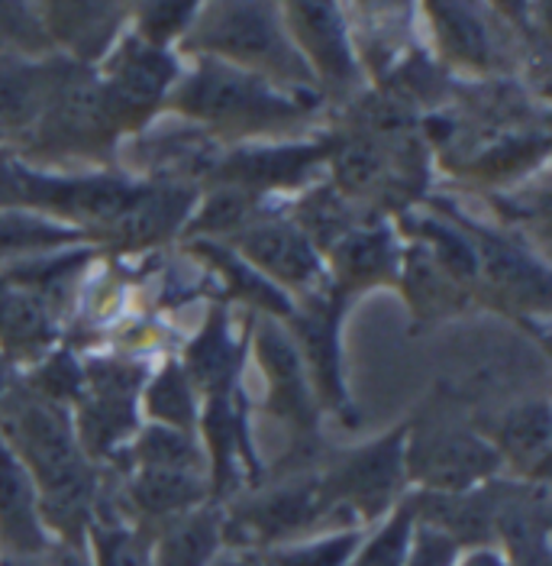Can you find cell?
Segmentation results:
<instances>
[{"label":"cell","instance_id":"1","mask_svg":"<svg viewBox=\"0 0 552 566\" xmlns=\"http://www.w3.org/2000/svg\"><path fill=\"white\" fill-rule=\"evenodd\" d=\"M0 440L36 485L49 537L87 547L104 480L78 443L72 408L45 401L13 379L0 398Z\"/></svg>","mask_w":552,"mask_h":566},{"label":"cell","instance_id":"2","mask_svg":"<svg viewBox=\"0 0 552 566\" xmlns=\"http://www.w3.org/2000/svg\"><path fill=\"white\" fill-rule=\"evenodd\" d=\"M166 104L181 117L230 136L285 130L317 111V97L282 91L208 55H198L194 72L178 78Z\"/></svg>","mask_w":552,"mask_h":566},{"label":"cell","instance_id":"3","mask_svg":"<svg viewBox=\"0 0 552 566\" xmlns=\"http://www.w3.org/2000/svg\"><path fill=\"white\" fill-rule=\"evenodd\" d=\"M181 43L194 55L226 62L268 85L288 87L291 94H310V87L317 85L314 72L285 30L282 7L208 3L198 10V20Z\"/></svg>","mask_w":552,"mask_h":566},{"label":"cell","instance_id":"4","mask_svg":"<svg viewBox=\"0 0 552 566\" xmlns=\"http://www.w3.org/2000/svg\"><path fill=\"white\" fill-rule=\"evenodd\" d=\"M404 443H407V421L379 437L375 443L346 450L317 470L333 534L365 531L379 524L407 495Z\"/></svg>","mask_w":552,"mask_h":566},{"label":"cell","instance_id":"5","mask_svg":"<svg viewBox=\"0 0 552 566\" xmlns=\"http://www.w3.org/2000/svg\"><path fill=\"white\" fill-rule=\"evenodd\" d=\"M149 382V366L124 356L85 359V386L75 401V434L85 457L100 467L120 460V450L139 434V398Z\"/></svg>","mask_w":552,"mask_h":566},{"label":"cell","instance_id":"6","mask_svg":"<svg viewBox=\"0 0 552 566\" xmlns=\"http://www.w3.org/2000/svg\"><path fill=\"white\" fill-rule=\"evenodd\" d=\"M404 473L414 492H468L475 485L498 480L501 460L495 447L449 415H421L407 421Z\"/></svg>","mask_w":552,"mask_h":566},{"label":"cell","instance_id":"7","mask_svg":"<svg viewBox=\"0 0 552 566\" xmlns=\"http://www.w3.org/2000/svg\"><path fill=\"white\" fill-rule=\"evenodd\" d=\"M117 120L104 97L100 78L68 59L43 117L26 133L33 156H94L104 159L117 146Z\"/></svg>","mask_w":552,"mask_h":566},{"label":"cell","instance_id":"8","mask_svg":"<svg viewBox=\"0 0 552 566\" xmlns=\"http://www.w3.org/2000/svg\"><path fill=\"white\" fill-rule=\"evenodd\" d=\"M253 349L262 376L268 382V395L262 411H268L272 418L285 421L291 428V434L298 440V460L310 463L320 434V405L314 398L304 359H300L298 347L288 334V327H282L275 317H265L262 324L253 327Z\"/></svg>","mask_w":552,"mask_h":566},{"label":"cell","instance_id":"9","mask_svg":"<svg viewBox=\"0 0 552 566\" xmlns=\"http://www.w3.org/2000/svg\"><path fill=\"white\" fill-rule=\"evenodd\" d=\"M346 298H340L333 289H323L317 295L300 298L295 311L288 314V334L298 347L307 379L317 405H327L342 421L355 424V411L349 401L346 376H342V344L340 324L346 314Z\"/></svg>","mask_w":552,"mask_h":566},{"label":"cell","instance_id":"10","mask_svg":"<svg viewBox=\"0 0 552 566\" xmlns=\"http://www.w3.org/2000/svg\"><path fill=\"white\" fill-rule=\"evenodd\" d=\"M100 87L120 130H139L178 85L181 69L169 49L142 43L136 33L127 36L104 59Z\"/></svg>","mask_w":552,"mask_h":566},{"label":"cell","instance_id":"11","mask_svg":"<svg viewBox=\"0 0 552 566\" xmlns=\"http://www.w3.org/2000/svg\"><path fill=\"white\" fill-rule=\"evenodd\" d=\"M233 253L243 262H250L262 279H268L275 289H295L300 298L317 295L330 289L327 265L317 247L300 233V227L285 214H265L236 237L226 240ZM223 243V247H226Z\"/></svg>","mask_w":552,"mask_h":566},{"label":"cell","instance_id":"12","mask_svg":"<svg viewBox=\"0 0 552 566\" xmlns=\"http://www.w3.org/2000/svg\"><path fill=\"white\" fill-rule=\"evenodd\" d=\"M285 30L291 43L298 45L314 82L333 91H352L362 82L355 52L349 45V33L342 23V10L337 3H291L282 7Z\"/></svg>","mask_w":552,"mask_h":566},{"label":"cell","instance_id":"13","mask_svg":"<svg viewBox=\"0 0 552 566\" xmlns=\"http://www.w3.org/2000/svg\"><path fill=\"white\" fill-rule=\"evenodd\" d=\"M330 159V143L314 146H272V149H236L216 159L211 169L213 185L262 195L275 188L304 185L317 166Z\"/></svg>","mask_w":552,"mask_h":566},{"label":"cell","instance_id":"14","mask_svg":"<svg viewBox=\"0 0 552 566\" xmlns=\"http://www.w3.org/2000/svg\"><path fill=\"white\" fill-rule=\"evenodd\" d=\"M327 260L330 289L346 302L375 285H397L401 279V247L388 227L359 223L327 250Z\"/></svg>","mask_w":552,"mask_h":566},{"label":"cell","instance_id":"15","mask_svg":"<svg viewBox=\"0 0 552 566\" xmlns=\"http://www.w3.org/2000/svg\"><path fill=\"white\" fill-rule=\"evenodd\" d=\"M194 211V188L178 181H146L127 211L100 237L124 250H146L166 243L171 233L184 230Z\"/></svg>","mask_w":552,"mask_h":566},{"label":"cell","instance_id":"16","mask_svg":"<svg viewBox=\"0 0 552 566\" xmlns=\"http://www.w3.org/2000/svg\"><path fill=\"white\" fill-rule=\"evenodd\" d=\"M459 227L471 240L478 256V275H485L498 292L517 298L520 305L537 307L540 314L550 305V272L543 262H537L523 247L501 233H488L485 227L459 218Z\"/></svg>","mask_w":552,"mask_h":566},{"label":"cell","instance_id":"17","mask_svg":"<svg viewBox=\"0 0 552 566\" xmlns=\"http://www.w3.org/2000/svg\"><path fill=\"white\" fill-rule=\"evenodd\" d=\"M127 3H40L52 45H65L75 65H97L110 55L127 23Z\"/></svg>","mask_w":552,"mask_h":566},{"label":"cell","instance_id":"18","mask_svg":"<svg viewBox=\"0 0 552 566\" xmlns=\"http://www.w3.org/2000/svg\"><path fill=\"white\" fill-rule=\"evenodd\" d=\"M550 401H523L498 415L485 440L495 447L501 467L508 463L517 482L550 485Z\"/></svg>","mask_w":552,"mask_h":566},{"label":"cell","instance_id":"19","mask_svg":"<svg viewBox=\"0 0 552 566\" xmlns=\"http://www.w3.org/2000/svg\"><path fill=\"white\" fill-rule=\"evenodd\" d=\"M49 544L36 485L0 440V557H33Z\"/></svg>","mask_w":552,"mask_h":566},{"label":"cell","instance_id":"20","mask_svg":"<svg viewBox=\"0 0 552 566\" xmlns=\"http://www.w3.org/2000/svg\"><path fill=\"white\" fill-rule=\"evenodd\" d=\"M68 59H10L0 55V133L26 136L43 117Z\"/></svg>","mask_w":552,"mask_h":566},{"label":"cell","instance_id":"21","mask_svg":"<svg viewBox=\"0 0 552 566\" xmlns=\"http://www.w3.org/2000/svg\"><path fill=\"white\" fill-rule=\"evenodd\" d=\"M55 331L49 302L0 275V353L7 363H40L55 344Z\"/></svg>","mask_w":552,"mask_h":566},{"label":"cell","instance_id":"22","mask_svg":"<svg viewBox=\"0 0 552 566\" xmlns=\"http://www.w3.org/2000/svg\"><path fill=\"white\" fill-rule=\"evenodd\" d=\"M149 534V564L152 566H213L223 544V505H201L188 515L146 531Z\"/></svg>","mask_w":552,"mask_h":566},{"label":"cell","instance_id":"23","mask_svg":"<svg viewBox=\"0 0 552 566\" xmlns=\"http://www.w3.org/2000/svg\"><path fill=\"white\" fill-rule=\"evenodd\" d=\"M91 566H152L149 564V534L124 518L117 499L100 489L97 515L87 531Z\"/></svg>","mask_w":552,"mask_h":566},{"label":"cell","instance_id":"24","mask_svg":"<svg viewBox=\"0 0 552 566\" xmlns=\"http://www.w3.org/2000/svg\"><path fill=\"white\" fill-rule=\"evenodd\" d=\"M426 13L433 17L436 43L449 62L471 69V72L495 69V49H491L488 27H485V20H478V13L471 7L433 3V7H426Z\"/></svg>","mask_w":552,"mask_h":566},{"label":"cell","instance_id":"25","mask_svg":"<svg viewBox=\"0 0 552 566\" xmlns=\"http://www.w3.org/2000/svg\"><path fill=\"white\" fill-rule=\"evenodd\" d=\"M142 408L152 418V424L174 428L184 434H194L201 428V395L194 392L181 359H169L156 379L142 389Z\"/></svg>","mask_w":552,"mask_h":566},{"label":"cell","instance_id":"26","mask_svg":"<svg viewBox=\"0 0 552 566\" xmlns=\"http://www.w3.org/2000/svg\"><path fill=\"white\" fill-rule=\"evenodd\" d=\"M87 233L65 227L59 220L26 211H0V260L7 256H49L72 243H82Z\"/></svg>","mask_w":552,"mask_h":566},{"label":"cell","instance_id":"27","mask_svg":"<svg viewBox=\"0 0 552 566\" xmlns=\"http://www.w3.org/2000/svg\"><path fill=\"white\" fill-rule=\"evenodd\" d=\"M162 467V470H204L208 473V450L201 440L174 428L149 424L129 443V470Z\"/></svg>","mask_w":552,"mask_h":566},{"label":"cell","instance_id":"28","mask_svg":"<svg viewBox=\"0 0 552 566\" xmlns=\"http://www.w3.org/2000/svg\"><path fill=\"white\" fill-rule=\"evenodd\" d=\"M414 505H411V492L394 505V512L375 524V531L362 534L349 564L346 566H404L407 551H411V537H414Z\"/></svg>","mask_w":552,"mask_h":566},{"label":"cell","instance_id":"29","mask_svg":"<svg viewBox=\"0 0 552 566\" xmlns=\"http://www.w3.org/2000/svg\"><path fill=\"white\" fill-rule=\"evenodd\" d=\"M20 382L45 401L75 408L82 386H85V363L68 347L49 349L40 363H33V369Z\"/></svg>","mask_w":552,"mask_h":566},{"label":"cell","instance_id":"30","mask_svg":"<svg viewBox=\"0 0 552 566\" xmlns=\"http://www.w3.org/2000/svg\"><path fill=\"white\" fill-rule=\"evenodd\" d=\"M52 49L40 3H0V55L40 62Z\"/></svg>","mask_w":552,"mask_h":566},{"label":"cell","instance_id":"31","mask_svg":"<svg viewBox=\"0 0 552 566\" xmlns=\"http://www.w3.org/2000/svg\"><path fill=\"white\" fill-rule=\"evenodd\" d=\"M201 3H139L136 13V36L156 49H169L174 40H184L191 23L198 20Z\"/></svg>","mask_w":552,"mask_h":566},{"label":"cell","instance_id":"32","mask_svg":"<svg viewBox=\"0 0 552 566\" xmlns=\"http://www.w3.org/2000/svg\"><path fill=\"white\" fill-rule=\"evenodd\" d=\"M459 557H463V547L446 531L424 522L414 524V537H411L404 566H456Z\"/></svg>","mask_w":552,"mask_h":566},{"label":"cell","instance_id":"33","mask_svg":"<svg viewBox=\"0 0 552 566\" xmlns=\"http://www.w3.org/2000/svg\"><path fill=\"white\" fill-rule=\"evenodd\" d=\"M0 566H91V554H87V547L52 541L43 554H33V557H0Z\"/></svg>","mask_w":552,"mask_h":566},{"label":"cell","instance_id":"34","mask_svg":"<svg viewBox=\"0 0 552 566\" xmlns=\"http://www.w3.org/2000/svg\"><path fill=\"white\" fill-rule=\"evenodd\" d=\"M20 175H23V163L7 149H0V211H23Z\"/></svg>","mask_w":552,"mask_h":566},{"label":"cell","instance_id":"35","mask_svg":"<svg viewBox=\"0 0 552 566\" xmlns=\"http://www.w3.org/2000/svg\"><path fill=\"white\" fill-rule=\"evenodd\" d=\"M456 566H508V560L498 547H471V551H463Z\"/></svg>","mask_w":552,"mask_h":566},{"label":"cell","instance_id":"36","mask_svg":"<svg viewBox=\"0 0 552 566\" xmlns=\"http://www.w3.org/2000/svg\"><path fill=\"white\" fill-rule=\"evenodd\" d=\"M213 566H258V554H243V551H223Z\"/></svg>","mask_w":552,"mask_h":566},{"label":"cell","instance_id":"37","mask_svg":"<svg viewBox=\"0 0 552 566\" xmlns=\"http://www.w3.org/2000/svg\"><path fill=\"white\" fill-rule=\"evenodd\" d=\"M10 382H13V366L7 363V356L0 353V398H3V392L10 389Z\"/></svg>","mask_w":552,"mask_h":566},{"label":"cell","instance_id":"38","mask_svg":"<svg viewBox=\"0 0 552 566\" xmlns=\"http://www.w3.org/2000/svg\"><path fill=\"white\" fill-rule=\"evenodd\" d=\"M0 139H3V133H0Z\"/></svg>","mask_w":552,"mask_h":566}]
</instances>
